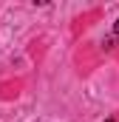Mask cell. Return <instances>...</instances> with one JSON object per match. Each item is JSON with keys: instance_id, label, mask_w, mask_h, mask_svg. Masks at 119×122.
<instances>
[{"instance_id": "cell-2", "label": "cell", "mask_w": 119, "mask_h": 122, "mask_svg": "<svg viewBox=\"0 0 119 122\" xmlns=\"http://www.w3.org/2000/svg\"><path fill=\"white\" fill-rule=\"evenodd\" d=\"M105 122H114V119H105Z\"/></svg>"}, {"instance_id": "cell-1", "label": "cell", "mask_w": 119, "mask_h": 122, "mask_svg": "<svg viewBox=\"0 0 119 122\" xmlns=\"http://www.w3.org/2000/svg\"><path fill=\"white\" fill-rule=\"evenodd\" d=\"M114 34H119V20H116V26H114Z\"/></svg>"}]
</instances>
